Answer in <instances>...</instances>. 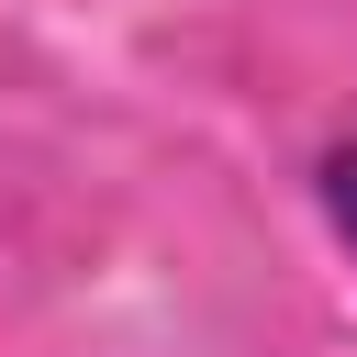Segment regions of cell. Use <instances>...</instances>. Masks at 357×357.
I'll list each match as a JSON object with an SVG mask.
<instances>
[{
	"label": "cell",
	"instance_id": "cell-1",
	"mask_svg": "<svg viewBox=\"0 0 357 357\" xmlns=\"http://www.w3.org/2000/svg\"><path fill=\"white\" fill-rule=\"evenodd\" d=\"M312 190H324V212H335V234L357 245V134H335V145L312 156Z\"/></svg>",
	"mask_w": 357,
	"mask_h": 357
}]
</instances>
